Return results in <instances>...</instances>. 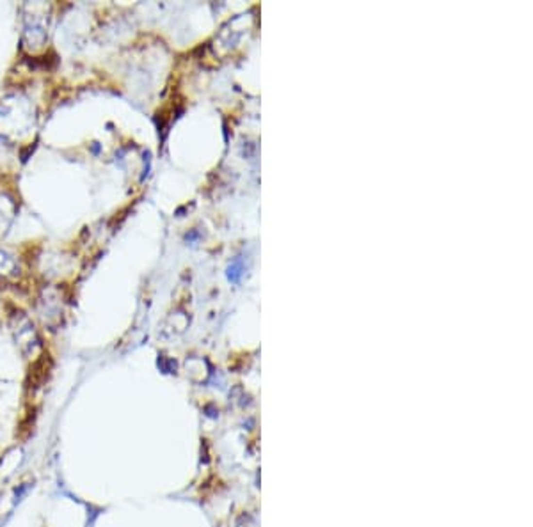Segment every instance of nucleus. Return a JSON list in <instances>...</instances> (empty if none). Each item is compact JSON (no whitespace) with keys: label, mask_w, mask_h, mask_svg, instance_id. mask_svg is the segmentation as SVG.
Listing matches in <instances>:
<instances>
[{"label":"nucleus","mask_w":533,"mask_h":527,"mask_svg":"<svg viewBox=\"0 0 533 527\" xmlns=\"http://www.w3.org/2000/svg\"><path fill=\"white\" fill-rule=\"evenodd\" d=\"M50 373V359L48 355H41V359H37L34 362V366L31 367V375H29V387L37 389L41 387L45 380L48 378Z\"/></svg>","instance_id":"nucleus-1"}]
</instances>
